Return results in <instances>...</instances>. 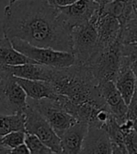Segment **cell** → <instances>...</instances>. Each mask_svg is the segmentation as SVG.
I'll list each match as a JSON object with an SVG mask.
<instances>
[{
	"label": "cell",
	"mask_w": 137,
	"mask_h": 154,
	"mask_svg": "<svg viewBox=\"0 0 137 154\" xmlns=\"http://www.w3.org/2000/svg\"><path fill=\"white\" fill-rule=\"evenodd\" d=\"M4 36L39 47L72 53V27L47 0H16L5 8Z\"/></svg>",
	"instance_id": "obj_1"
},
{
	"label": "cell",
	"mask_w": 137,
	"mask_h": 154,
	"mask_svg": "<svg viewBox=\"0 0 137 154\" xmlns=\"http://www.w3.org/2000/svg\"><path fill=\"white\" fill-rule=\"evenodd\" d=\"M50 83L64 104L78 105L85 103H106L99 83L87 64L75 63L70 67L54 68Z\"/></svg>",
	"instance_id": "obj_2"
},
{
	"label": "cell",
	"mask_w": 137,
	"mask_h": 154,
	"mask_svg": "<svg viewBox=\"0 0 137 154\" xmlns=\"http://www.w3.org/2000/svg\"><path fill=\"white\" fill-rule=\"evenodd\" d=\"M123 54L119 40L106 48L99 51L87 65L98 83L105 81L115 82L122 66Z\"/></svg>",
	"instance_id": "obj_3"
},
{
	"label": "cell",
	"mask_w": 137,
	"mask_h": 154,
	"mask_svg": "<svg viewBox=\"0 0 137 154\" xmlns=\"http://www.w3.org/2000/svg\"><path fill=\"white\" fill-rule=\"evenodd\" d=\"M10 40L15 49L37 63L53 68L70 67L76 63L75 57L71 52L56 50L49 47H39L17 38H11Z\"/></svg>",
	"instance_id": "obj_4"
},
{
	"label": "cell",
	"mask_w": 137,
	"mask_h": 154,
	"mask_svg": "<svg viewBox=\"0 0 137 154\" xmlns=\"http://www.w3.org/2000/svg\"><path fill=\"white\" fill-rule=\"evenodd\" d=\"M72 54L76 63L87 64L99 52V37L92 20L72 28Z\"/></svg>",
	"instance_id": "obj_5"
},
{
	"label": "cell",
	"mask_w": 137,
	"mask_h": 154,
	"mask_svg": "<svg viewBox=\"0 0 137 154\" xmlns=\"http://www.w3.org/2000/svg\"><path fill=\"white\" fill-rule=\"evenodd\" d=\"M25 127L26 134L39 137L54 153H62L61 141L57 134L43 116L29 104L25 112Z\"/></svg>",
	"instance_id": "obj_6"
},
{
	"label": "cell",
	"mask_w": 137,
	"mask_h": 154,
	"mask_svg": "<svg viewBox=\"0 0 137 154\" xmlns=\"http://www.w3.org/2000/svg\"><path fill=\"white\" fill-rule=\"evenodd\" d=\"M28 104L39 111L59 136L77 121L72 115L66 111L63 105L54 99H29Z\"/></svg>",
	"instance_id": "obj_7"
},
{
	"label": "cell",
	"mask_w": 137,
	"mask_h": 154,
	"mask_svg": "<svg viewBox=\"0 0 137 154\" xmlns=\"http://www.w3.org/2000/svg\"><path fill=\"white\" fill-rule=\"evenodd\" d=\"M0 103L10 114H25L28 106L26 91L8 70L0 81Z\"/></svg>",
	"instance_id": "obj_8"
},
{
	"label": "cell",
	"mask_w": 137,
	"mask_h": 154,
	"mask_svg": "<svg viewBox=\"0 0 137 154\" xmlns=\"http://www.w3.org/2000/svg\"><path fill=\"white\" fill-rule=\"evenodd\" d=\"M57 9L66 24L72 28L89 22L101 10V6L96 0H78L72 5L59 7Z\"/></svg>",
	"instance_id": "obj_9"
},
{
	"label": "cell",
	"mask_w": 137,
	"mask_h": 154,
	"mask_svg": "<svg viewBox=\"0 0 137 154\" xmlns=\"http://www.w3.org/2000/svg\"><path fill=\"white\" fill-rule=\"evenodd\" d=\"M94 23L99 37V51L106 48L118 40L121 31V25L117 18L105 12L99 11L91 19Z\"/></svg>",
	"instance_id": "obj_10"
},
{
	"label": "cell",
	"mask_w": 137,
	"mask_h": 154,
	"mask_svg": "<svg viewBox=\"0 0 137 154\" xmlns=\"http://www.w3.org/2000/svg\"><path fill=\"white\" fill-rule=\"evenodd\" d=\"M99 88H100L101 94L104 99L109 110L116 118L117 122L121 124L127 119L128 104L117 90L115 82H102L99 84Z\"/></svg>",
	"instance_id": "obj_11"
},
{
	"label": "cell",
	"mask_w": 137,
	"mask_h": 154,
	"mask_svg": "<svg viewBox=\"0 0 137 154\" xmlns=\"http://www.w3.org/2000/svg\"><path fill=\"white\" fill-rule=\"evenodd\" d=\"M89 125L87 122L77 120L59 135L61 141L62 153H81L83 143L87 134Z\"/></svg>",
	"instance_id": "obj_12"
},
{
	"label": "cell",
	"mask_w": 137,
	"mask_h": 154,
	"mask_svg": "<svg viewBox=\"0 0 137 154\" xmlns=\"http://www.w3.org/2000/svg\"><path fill=\"white\" fill-rule=\"evenodd\" d=\"M81 153H112L109 134L104 128L89 126Z\"/></svg>",
	"instance_id": "obj_13"
},
{
	"label": "cell",
	"mask_w": 137,
	"mask_h": 154,
	"mask_svg": "<svg viewBox=\"0 0 137 154\" xmlns=\"http://www.w3.org/2000/svg\"><path fill=\"white\" fill-rule=\"evenodd\" d=\"M6 69L20 78L50 82L54 68L37 62H29L21 65H6Z\"/></svg>",
	"instance_id": "obj_14"
},
{
	"label": "cell",
	"mask_w": 137,
	"mask_h": 154,
	"mask_svg": "<svg viewBox=\"0 0 137 154\" xmlns=\"http://www.w3.org/2000/svg\"><path fill=\"white\" fill-rule=\"evenodd\" d=\"M16 77V80L20 86L24 88L29 99L41 100V99H54L57 100L58 95L53 88L52 84L47 81L30 80Z\"/></svg>",
	"instance_id": "obj_15"
},
{
	"label": "cell",
	"mask_w": 137,
	"mask_h": 154,
	"mask_svg": "<svg viewBox=\"0 0 137 154\" xmlns=\"http://www.w3.org/2000/svg\"><path fill=\"white\" fill-rule=\"evenodd\" d=\"M29 62L35 61L15 49L9 38L4 36V38H0V63L6 65H21Z\"/></svg>",
	"instance_id": "obj_16"
},
{
	"label": "cell",
	"mask_w": 137,
	"mask_h": 154,
	"mask_svg": "<svg viewBox=\"0 0 137 154\" xmlns=\"http://www.w3.org/2000/svg\"><path fill=\"white\" fill-rule=\"evenodd\" d=\"M116 87L127 104L130 103L137 85L136 77L130 67L122 68L115 81Z\"/></svg>",
	"instance_id": "obj_17"
},
{
	"label": "cell",
	"mask_w": 137,
	"mask_h": 154,
	"mask_svg": "<svg viewBox=\"0 0 137 154\" xmlns=\"http://www.w3.org/2000/svg\"><path fill=\"white\" fill-rule=\"evenodd\" d=\"M13 131L26 132L25 114H0V136H4Z\"/></svg>",
	"instance_id": "obj_18"
},
{
	"label": "cell",
	"mask_w": 137,
	"mask_h": 154,
	"mask_svg": "<svg viewBox=\"0 0 137 154\" xmlns=\"http://www.w3.org/2000/svg\"><path fill=\"white\" fill-rule=\"evenodd\" d=\"M118 40L123 44H137V15L121 26Z\"/></svg>",
	"instance_id": "obj_19"
},
{
	"label": "cell",
	"mask_w": 137,
	"mask_h": 154,
	"mask_svg": "<svg viewBox=\"0 0 137 154\" xmlns=\"http://www.w3.org/2000/svg\"><path fill=\"white\" fill-rule=\"evenodd\" d=\"M25 144L27 146V148L31 154H50L54 153L49 147H47L39 137H37L34 134H26Z\"/></svg>",
	"instance_id": "obj_20"
},
{
	"label": "cell",
	"mask_w": 137,
	"mask_h": 154,
	"mask_svg": "<svg viewBox=\"0 0 137 154\" xmlns=\"http://www.w3.org/2000/svg\"><path fill=\"white\" fill-rule=\"evenodd\" d=\"M26 134V133L24 131H13V132L2 136L3 143L6 147L12 149L16 148L17 146L25 143Z\"/></svg>",
	"instance_id": "obj_21"
},
{
	"label": "cell",
	"mask_w": 137,
	"mask_h": 154,
	"mask_svg": "<svg viewBox=\"0 0 137 154\" xmlns=\"http://www.w3.org/2000/svg\"><path fill=\"white\" fill-rule=\"evenodd\" d=\"M127 119H130L137 122V85H136L133 96L131 100L130 103L128 104Z\"/></svg>",
	"instance_id": "obj_22"
},
{
	"label": "cell",
	"mask_w": 137,
	"mask_h": 154,
	"mask_svg": "<svg viewBox=\"0 0 137 154\" xmlns=\"http://www.w3.org/2000/svg\"><path fill=\"white\" fill-rule=\"evenodd\" d=\"M47 1L56 8H59V7H66L68 5H72L73 3H75L78 0H47Z\"/></svg>",
	"instance_id": "obj_23"
},
{
	"label": "cell",
	"mask_w": 137,
	"mask_h": 154,
	"mask_svg": "<svg viewBox=\"0 0 137 154\" xmlns=\"http://www.w3.org/2000/svg\"><path fill=\"white\" fill-rule=\"evenodd\" d=\"M11 153H18V154L24 153V154H26V153H30V151H29V149L27 148V146L24 143V144H22V145L17 146L16 148L12 149H11Z\"/></svg>",
	"instance_id": "obj_24"
},
{
	"label": "cell",
	"mask_w": 137,
	"mask_h": 154,
	"mask_svg": "<svg viewBox=\"0 0 137 154\" xmlns=\"http://www.w3.org/2000/svg\"><path fill=\"white\" fill-rule=\"evenodd\" d=\"M132 57V60H131V65H130V68L132 69V71L133 72L135 77H136V80H137V57Z\"/></svg>",
	"instance_id": "obj_25"
},
{
	"label": "cell",
	"mask_w": 137,
	"mask_h": 154,
	"mask_svg": "<svg viewBox=\"0 0 137 154\" xmlns=\"http://www.w3.org/2000/svg\"><path fill=\"white\" fill-rule=\"evenodd\" d=\"M0 153H11V149H9L8 147L4 145L3 143V139H2V136H0Z\"/></svg>",
	"instance_id": "obj_26"
},
{
	"label": "cell",
	"mask_w": 137,
	"mask_h": 154,
	"mask_svg": "<svg viewBox=\"0 0 137 154\" xmlns=\"http://www.w3.org/2000/svg\"><path fill=\"white\" fill-rule=\"evenodd\" d=\"M114 0H96V2L101 6V8L104 7L105 5H107L111 2H113Z\"/></svg>",
	"instance_id": "obj_27"
},
{
	"label": "cell",
	"mask_w": 137,
	"mask_h": 154,
	"mask_svg": "<svg viewBox=\"0 0 137 154\" xmlns=\"http://www.w3.org/2000/svg\"><path fill=\"white\" fill-rule=\"evenodd\" d=\"M7 72V69H6V64H2L0 63V81L2 79V76L3 74Z\"/></svg>",
	"instance_id": "obj_28"
},
{
	"label": "cell",
	"mask_w": 137,
	"mask_h": 154,
	"mask_svg": "<svg viewBox=\"0 0 137 154\" xmlns=\"http://www.w3.org/2000/svg\"><path fill=\"white\" fill-rule=\"evenodd\" d=\"M132 5L134 12L137 14V0H132Z\"/></svg>",
	"instance_id": "obj_29"
},
{
	"label": "cell",
	"mask_w": 137,
	"mask_h": 154,
	"mask_svg": "<svg viewBox=\"0 0 137 154\" xmlns=\"http://www.w3.org/2000/svg\"><path fill=\"white\" fill-rule=\"evenodd\" d=\"M14 1H16V0H9V2L11 3V2H14Z\"/></svg>",
	"instance_id": "obj_30"
}]
</instances>
